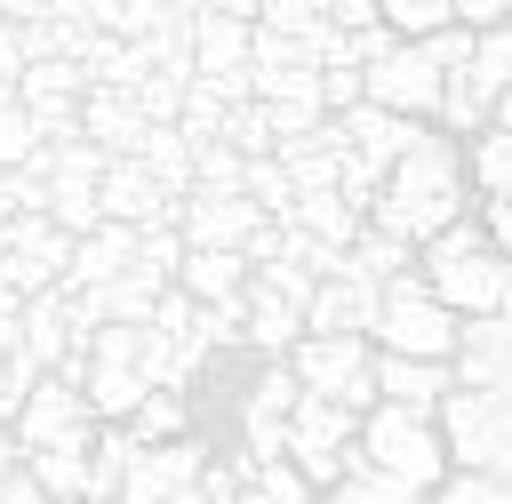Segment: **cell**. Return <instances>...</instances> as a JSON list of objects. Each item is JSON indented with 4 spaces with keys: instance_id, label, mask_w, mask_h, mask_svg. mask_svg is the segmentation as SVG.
<instances>
[{
    "instance_id": "30",
    "label": "cell",
    "mask_w": 512,
    "mask_h": 504,
    "mask_svg": "<svg viewBox=\"0 0 512 504\" xmlns=\"http://www.w3.org/2000/svg\"><path fill=\"white\" fill-rule=\"evenodd\" d=\"M472 88L480 96H504L512 88V24H488V32H472Z\"/></svg>"
},
{
    "instance_id": "48",
    "label": "cell",
    "mask_w": 512,
    "mask_h": 504,
    "mask_svg": "<svg viewBox=\"0 0 512 504\" xmlns=\"http://www.w3.org/2000/svg\"><path fill=\"white\" fill-rule=\"evenodd\" d=\"M480 232H488V248L512 264V200H488V224H480Z\"/></svg>"
},
{
    "instance_id": "23",
    "label": "cell",
    "mask_w": 512,
    "mask_h": 504,
    "mask_svg": "<svg viewBox=\"0 0 512 504\" xmlns=\"http://www.w3.org/2000/svg\"><path fill=\"white\" fill-rule=\"evenodd\" d=\"M80 72H88V88H128V96H136V80H144V48H136V40H112V32H88Z\"/></svg>"
},
{
    "instance_id": "50",
    "label": "cell",
    "mask_w": 512,
    "mask_h": 504,
    "mask_svg": "<svg viewBox=\"0 0 512 504\" xmlns=\"http://www.w3.org/2000/svg\"><path fill=\"white\" fill-rule=\"evenodd\" d=\"M16 72H24V40H16V24H0V80L16 88Z\"/></svg>"
},
{
    "instance_id": "41",
    "label": "cell",
    "mask_w": 512,
    "mask_h": 504,
    "mask_svg": "<svg viewBox=\"0 0 512 504\" xmlns=\"http://www.w3.org/2000/svg\"><path fill=\"white\" fill-rule=\"evenodd\" d=\"M320 16H328V0H256V24L264 32H304Z\"/></svg>"
},
{
    "instance_id": "44",
    "label": "cell",
    "mask_w": 512,
    "mask_h": 504,
    "mask_svg": "<svg viewBox=\"0 0 512 504\" xmlns=\"http://www.w3.org/2000/svg\"><path fill=\"white\" fill-rule=\"evenodd\" d=\"M320 104H328V112L368 104V96H360V64H320Z\"/></svg>"
},
{
    "instance_id": "42",
    "label": "cell",
    "mask_w": 512,
    "mask_h": 504,
    "mask_svg": "<svg viewBox=\"0 0 512 504\" xmlns=\"http://www.w3.org/2000/svg\"><path fill=\"white\" fill-rule=\"evenodd\" d=\"M416 48H424L440 72H464V64H472V32H464V24H440V32H424Z\"/></svg>"
},
{
    "instance_id": "33",
    "label": "cell",
    "mask_w": 512,
    "mask_h": 504,
    "mask_svg": "<svg viewBox=\"0 0 512 504\" xmlns=\"http://www.w3.org/2000/svg\"><path fill=\"white\" fill-rule=\"evenodd\" d=\"M48 216L80 240V232H96L104 224V208H96V184L88 176H48Z\"/></svg>"
},
{
    "instance_id": "35",
    "label": "cell",
    "mask_w": 512,
    "mask_h": 504,
    "mask_svg": "<svg viewBox=\"0 0 512 504\" xmlns=\"http://www.w3.org/2000/svg\"><path fill=\"white\" fill-rule=\"evenodd\" d=\"M232 504H312V480L280 456V464H256V472H248V488H240Z\"/></svg>"
},
{
    "instance_id": "13",
    "label": "cell",
    "mask_w": 512,
    "mask_h": 504,
    "mask_svg": "<svg viewBox=\"0 0 512 504\" xmlns=\"http://www.w3.org/2000/svg\"><path fill=\"white\" fill-rule=\"evenodd\" d=\"M376 328V288L352 280V272H328L312 296H304V336H368Z\"/></svg>"
},
{
    "instance_id": "36",
    "label": "cell",
    "mask_w": 512,
    "mask_h": 504,
    "mask_svg": "<svg viewBox=\"0 0 512 504\" xmlns=\"http://www.w3.org/2000/svg\"><path fill=\"white\" fill-rule=\"evenodd\" d=\"M176 264H184V232H176V224H144V232H136V272H144L152 288H168Z\"/></svg>"
},
{
    "instance_id": "2",
    "label": "cell",
    "mask_w": 512,
    "mask_h": 504,
    "mask_svg": "<svg viewBox=\"0 0 512 504\" xmlns=\"http://www.w3.org/2000/svg\"><path fill=\"white\" fill-rule=\"evenodd\" d=\"M352 448H360V464H376V472L408 480L416 496H424V488H440V472H448V448H440L432 416H416V408H392V400H376V408L360 416Z\"/></svg>"
},
{
    "instance_id": "9",
    "label": "cell",
    "mask_w": 512,
    "mask_h": 504,
    "mask_svg": "<svg viewBox=\"0 0 512 504\" xmlns=\"http://www.w3.org/2000/svg\"><path fill=\"white\" fill-rule=\"evenodd\" d=\"M8 432H16V448H80V440L96 432V416H88L80 384H64V376H40V384L16 400Z\"/></svg>"
},
{
    "instance_id": "8",
    "label": "cell",
    "mask_w": 512,
    "mask_h": 504,
    "mask_svg": "<svg viewBox=\"0 0 512 504\" xmlns=\"http://www.w3.org/2000/svg\"><path fill=\"white\" fill-rule=\"evenodd\" d=\"M360 96L384 104V112H400V120H424V112L440 104V64H432L416 40H392L376 64H360Z\"/></svg>"
},
{
    "instance_id": "40",
    "label": "cell",
    "mask_w": 512,
    "mask_h": 504,
    "mask_svg": "<svg viewBox=\"0 0 512 504\" xmlns=\"http://www.w3.org/2000/svg\"><path fill=\"white\" fill-rule=\"evenodd\" d=\"M40 152V136H32V112L24 104H0V168H24Z\"/></svg>"
},
{
    "instance_id": "45",
    "label": "cell",
    "mask_w": 512,
    "mask_h": 504,
    "mask_svg": "<svg viewBox=\"0 0 512 504\" xmlns=\"http://www.w3.org/2000/svg\"><path fill=\"white\" fill-rule=\"evenodd\" d=\"M32 384H40V368H32L24 352H8V360H0V432H8V416H16V400H24Z\"/></svg>"
},
{
    "instance_id": "55",
    "label": "cell",
    "mask_w": 512,
    "mask_h": 504,
    "mask_svg": "<svg viewBox=\"0 0 512 504\" xmlns=\"http://www.w3.org/2000/svg\"><path fill=\"white\" fill-rule=\"evenodd\" d=\"M504 24H512V0H504Z\"/></svg>"
},
{
    "instance_id": "54",
    "label": "cell",
    "mask_w": 512,
    "mask_h": 504,
    "mask_svg": "<svg viewBox=\"0 0 512 504\" xmlns=\"http://www.w3.org/2000/svg\"><path fill=\"white\" fill-rule=\"evenodd\" d=\"M488 128H512V88H504V96H488Z\"/></svg>"
},
{
    "instance_id": "31",
    "label": "cell",
    "mask_w": 512,
    "mask_h": 504,
    "mask_svg": "<svg viewBox=\"0 0 512 504\" xmlns=\"http://www.w3.org/2000/svg\"><path fill=\"white\" fill-rule=\"evenodd\" d=\"M464 176H472L488 200H512V128H480V144H472Z\"/></svg>"
},
{
    "instance_id": "21",
    "label": "cell",
    "mask_w": 512,
    "mask_h": 504,
    "mask_svg": "<svg viewBox=\"0 0 512 504\" xmlns=\"http://www.w3.org/2000/svg\"><path fill=\"white\" fill-rule=\"evenodd\" d=\"M144 392H152V384H144V368L88 360V376H80V400H88V416H104V424H128V408H136Z\"/></svg>"
},
{
    "instance_id": "46",
    "label": "cell",
    "mask_w": 512,
    "mask_h": 504,
    "mask_svg": "<svg viewBox=\"0 0 512 504\" xmlns=\"http://www.w3.org/2000/svg\"><path fill=\"white\" fill-rule=\"evenodd\" d=\"M448 24H464V32H488V24H504V0H448Z\"/></svg>"
},
{
    "instance_id": "27",
    "label": "cell",
    "mask_w": 512,
    "mask_h": 504,
    "mask_svg": "<svg viewBox=\"0 0 512 504\" xmlns=\"http://www.w3.org/2000/svg\"><path fill=\"white\" fill-rule=\"evenodd\" d=\"M128 432H136L144 448H160V440H184V432H192V408H184V392H160V384H152V392L128 408Z\"/></svg>"
},
{
    "instance_id": "52",
    "label": "cell",
    "mask_w": 512,
    "mask_h": 504,
    "mask_svg": "<svg viewBox=\"0 0 512 504\" xmlns=\"http://www.w3.org/2000/svg\"><path fill=\"white\" fill-rule=\"evenodd\" d=\"M216 16H240V24H256V0H208Z\"/></svg>"
},
{
    "instance_id": "16",
    "label": "cell",
    "mask_w": 512,
    "mask_h": 504,
    "mask_svg": "<svg viewBox=\"0 0 512 504\" xmlns=\"http://www.w3.org/2000/svg\"><path fill=\"white\" fill-rule=\"evenodd\" d=\"M224 72H248V24L200 8L192 16V80H224Z\"/></svg>"
},
{
    "instance_id": "17",
    "label": "cell",
    "mask_w": 512,
    "mask_h": 504,
    "mask_svg": "<svg viewBox=\"0 0 512 504\" xmlns=\"http://www.w3.org/2000/svg\"><path fill=\"white\" fill-rule=\"evenodd\" d=\"M280 224H288V232H304V240H320V248H352L368 216H360V208L328 184V192H296V208H288Z\"/></svg>"
},
{
    "instance_id": "15",
    "label": "cell",
    "mask_w": 512,
    "mask_h": 504,
    "mask_svg": "<svg viewBox=\"0 0 512 504\" xmlns=\"http://www.w3.org/2000/svg\"><path fill=\"white\" fill-rule=\"evenodd\" d=\"M376 400H392V408H416V416H432L448 392H456V368L448 360H400V352H376Z\"/></svg>"
},
{
    "instance_id": "29",
    "label": "cell",
    "mask_w": 512,
    "mask_h": 504,
    "mask_svg": "<svg viewBox=\"0 0 512 504\" xmlns=\"http://www.w3.org/2000/svg\"><path fill=\"white\" fill-rule=\"evenodd\" d=\"M312 504H416V488L392 480V472H376V464H352V472L328 480V496H312Z\"/></svg>"
},
{
    "instance_id": "5",
    "label": "cell",
    "mask_w": 512,
    "mask_h": 504,
    "mask_svg": "<svg viewBox=\"0 0 512 504\" xmlns=\"http://www.w3.org/2000/svg\"><path fill=\"white\" fill-rule=\"evenodd\" d=\"M376 352H368V336H296L288 344V376L312 392V400H336V408H352V416H368L376 408Z\"/></svg>"
},
{
    "instance_id": "39",
    "label": "cell",
    "mask_w": 512,
    "mask_h": 504,
    "mask_svg": "<svg viewBox=\"0 0 512 504\" xmlns=\"http://www.w3.org/2000/svg\"><path fill=\"white\" fill-rule=\"evenodd\" d=\"M376 16H384L400 40H424V32L448 24V0H376Z\"/></svg>"
},
{
    "instance_id": "32",
    "label": "cell",
    "mask_w": 512,
    "mask_h": 504,
    "mask_svg": "<svg viewBox=\"0 0 512 504\" xmlns=\"http://www.w3.org/2000/svg\"><path fill=\"white\" fill-rule=\"evenodd\" d=\"M240 192H248V208H256V216H272V224H280V216L296 208V184H288V168H280L272 152L240 168Z\"/></svg>"
},
{
    "instance_id": "11",
    "label": "cell",
    "mask_w": 512,
    "mask_h": 504,
    "mask_svg": "<svg viewBox=\"0 0 512 504\" xmlns=\"http://www.w3.org/2000/svg\"><path fill=\"white\" fill-rule=\"evenodd\" d=\"M456 384L472 392H496L512 376V312H488V320H456V352H448Z\"/></svg>"
},
{
    "instance_id": "18",
    "label": "cell",
    "mask_w": 512,
    "mask_h": 504,
    "mask_svg": "<svg viewBox=\"0 0 512 504\" xmlns=\"http://www.w3.org/2000/svg\"><path fill=\"white\" fill-rule=\"evenodd\" d=\"M176 288H184L192 304H232V296L248 288V256H240V248H184Z\"/></svg>"
},
{
    "instance_id": "34",
    "label": "cell",
    "mask_w": 512,
    "mask_h": 504,
    "mask_svg": "<svg viewBox=\"0 0 512 504\" xmlns=\"http://www.w3.org/2000/svg\"><path fill=\"white\" fill-rule=\"evenodd\" d=\"M432 112H440L456 136H480V128H488V96L472 88V72H440V104H432Z\"/></svg>"
},
{
    "instance_id": "14",
    "label": "cell",
    "mask_w": 512,
    "mask_h": 504,
    "mask_svg": "<svg viewBox=\"0 0 512 504\" xmlns=\"http://www.w3.org/2000/svg\"><path fill=\"white\" fill-rule=\"evenodd\" d=\"M144 112H136V96L128 88H88L80 96V136L104 152V160H136V144H144Z\"/></svg>"
},
{
    "instance_id": "43",
    "label": "cell",
    "mask_w": 512,
    "mask_h": 504,
    "mask_svg": "<svg viewBox=\"0 0 512 504\" xmlns=\"http://www.w3.org/2000/svg\"><path fill=\"white\" fill-rule=\"evenodd\" d=\"M432 504H504V480L496 472H456V480H440Z\"/></svg>"
},
{
    "instance_id": "26",
    "label": "cell",
    "mask_w": 512,
    "mask_h": 504,
    "mask_svg": "<svg viewBox=\"0 0 512 504\" xmlns=\"http://www.w3.org/2000/svg\"><path fill=\"white\" fill-rule=\"evenodd\" d=\"M136 160H144V176H152L160 192H192V144H184L176 128H144Z\"/></svg>"
},
{
    "instance_id": "51",
    "label": "cell",
    "mask_w": 512,
    "mask_h": 504,
    "mask_svg": "<svg viewBox=\"0 0 512 504\" xmlns=\"http://www.w3.org/2000/svg\"><path fill=\"white\" fill-rule=\"evenodd\" d=\"M16 312H24V296H8V288H0V360L16 352Z\"/></svg>"
},
{
    "instance_id": "20",
    "label": "cell",
    "mask_w": 512,
    "mask_h": 504,
    "mask_svg": "<svg viewBox=\"0 0 512 504\" xmlns=\"http://www.w3.org/2000/svg\"><path fill=\"white\" fill-rule=\"evenodd\" d=\"M80 96H88L80 56H40V64L16 72V104H24V112H40V104H80Z\"/></svg>"
},
{
    "instance_id": "25",
    "label": "cell",
    "mask_w": 512,
    "mask_h": 504,
    "mask_svg": "<svg viewBox=\"0 0 512 504\" xmlns=\"http://www.w3.org/2000/svg\"><path fill=\"white\" fill-rule=\"evenodd\" d=\"M296 400H304V384L288 376V360H264L256 384H248V400H240V424H288Z\"/></svg>"
},
{
    "instance_id": "38",
    "label": "cell",
    "mask_w": 512,
    "mask_h": 504,
    "mask_svg": "<svg viewBox=\"0 0 512 504\" xmlns=\"http://www.w3.org/2000/svg\"><path fill=\"white\" fill-rule=\"evenodd\" d=\"M240 168H248V160H240L232 144H200V152H192V192H240Z\"/></svg>"
},
{
    "instance_id": "4",
    "label": "cell",
    "mask_w": 512,
    "mask_h": 504,
    "mask_svg": "<svg viewBox=\"0 0 512 504\" xmlns=\"http://www.w3.org/2000/svg\"><path fill=\"white\" fill-rule=\"evenodd\" d=\"M368 336L400 360H448L456 352V312L424 288V272H400V280L376 288V328Z\"/></svg>"
},
{
    "instance_id": "12",
    "label": "cell",
    "mask_w": 512,
    "mask_h": 504,
    "mask_svg": "<svg viewBox=\"0 0 512 504\" xmlns=\"http://www.w3.org/2000/svg\"><path fill=\"white\" fill-rule=\"evenodd\" d=\"M256 224H264V216L248 208V192H184V208H176L184 248H240Z\"/></svg>"
},
{
    "instance_id": "6",
    "label": "cell",
    "mask_w": 512,
    "mask_h": 504,
    "mask_svg": "<svg viewBox=\"0 0 512 504\" xmlns=\"http://www.w3.org/2000/svg\"><path fill=\"white\" fill-rule=\"evenodd\" d=\"M352 432H360V416L352 408H336V400H296L288 408V464L312 480V488H328V480H344L352 464H360V448H352Z\"/></svg>"
},
{
    "instance_id": "19",
    "label": "cell",
    "mask_w": 512,
    "mask_h": 504,
    "mask_svg": "<svg viewBox=\"0 0 512 504\" xmlns=\"http://www.w3.org/2000/svg\"><path fill=\"white\" fill-rule=\"evenodd\" d=\"M240 336H248L256 352H288V344L304 336V312L280 304V296H264V288L248 280V288H240Z\"/></svg>"
},
{
    "instance_id": "7",
    "label": "cell",
    "mask_w": 512,
    "mask_h": 504,
    "mask_svg": "<svg viewBox=\"0 0 512 504\" xmlns=\"http://www.w3.org/2000/svg\"><path fill=\"white\" fill-rule=\"evenodd\" d=\"M424 288L456 312V320H488V312H512V264L496 248H472V256H448V264H424Z\"/></svg>"
},
{
    "instance_id": "49",
    "label": "cell",
    "mask_w": 512,
    "mask_h": 504,
    "mask_svg": "<svg viewBox=\"0 0 512 504\" xmlns=\"http://www.w3.org/2000/svg\"><path fill=\"white\" fill-rule=\"evenodd\" d=\"M0 504H48V496H40V480H32L24 464H16V472L0 480Z\"/></svg>"
},
{
    "instance_id": "53",
    "label": "cell",
    "mask_w": 512,
    "mask_h": 504,
    "mask_svg": "<svg viewBox=\"0 0 512 504\" xmlns=\"http://www.w3.org/2000/svg\"><path fill=\"white\" fill-rule=\"evenodd\" d=\"M16 464H24V448H16V432H0V480H8Z\"/></svg>"
},
{
    "instance_id": "10",
    "label": "cell",
    "mask_w": 512,
    "mask_h": 504,
    "mask_svg": "<svg viewBox=\"0 0 512 504\" xmlns=\"http://www.w3.org/2000/svg\"><path fill=\"white\" fill-rule=\"evenodd\" d=\"M96 208H104V224L144 232V224H176L184 192H160V184L144 176V160H104V176H96Z\"/></svg>"
},
{
    "instance_id": "37",
    "label": "cell",
    "mask_w": 512,
    "mask_h": 504,
    "mask_svg": "<svg viewBox=\"0 0 512 504\" xmlns=\"http://www.w3.org/2000/svg\"><path fill=\"white\" fill-rule=\"evenodd\" d=\"M216 144H232L240 160H264V152H272V120H264V104H256V96H248V104H232Z\"/></svg>"
},
{
    "instance_id": "1",
    "label": "cell",
    "mask_w": 512,
    "mask_h": 504,
    "mask_svg": "<svg viewBox=\"0 0 512 504\" xmlns=\"http://www.w3.org/2000/svg\"><path fill=\"white\" fill-rule=\"evenodd\" d=\"M464 184H472V176H464L456 144L424 128V136L384 168V184H376V200H368V224L392 232V240H408V248H424L440 224L464 216Z\"/></svg>"
},
{
    "instance_id": "3",
    "label": "cell",
    "mask_w": 512,
    "mask_h": 504,
    "mask_svg": "<svg viewBox=\"0 0 512 504\" xmlns=\"http://www.w3.org/2000/svg\"><path fill=\"white\" fill-rule=\"evenodd\" d=\"M432 432H440V448L456 456V472H512V400L504 392H472V384H456L440 408H432Z\"/></svg>"
},
{
    "instance_id": "24",
    "label": "cell",
    "mask_w": 512,
    "mask_h": 504,
    "mask_svg": "<svg viewBox=\"0 0 512 504\" xmlns=\"http://www.w3.org/2000/svg\"><path fill=\"white\" fill-rule=\"evenodd\" d=\"M408 264H416V248H408V240H392V232H376V224H360V240L344 248V272H352V280H368V288L400 280Z\"/></svg>"
},
{
    "instance_id": "22",
    "label": "cell",
    "mask_w": 512,
    "mask_h": 504,
    "mask_svg": "<svg viewBox=\"0 0 512 504\" xmlns=\"http://www.w3.org/2000/svg\"><path fill=\"white\" fill-rule=\"evenodd\" d=\"M24 472L48 504H88V440L80 448H24Z\"/></svg>"
},
{
    "instance_id": "47",
    "label": "cell",
    "mask_w": 512,
    "mask_h": 504,
    "mask_svg": "<svg viewBox=\"0 0 512 504\" xmlns=\"http://www.w3.org/2000/svg\"><path fill=\"white\" fill-rule=\"evenodd\" d=\"M328 24L336 32H360V24H384V16H376V0H328Z\"/></svg>"
},
{
    "instance_id": "28",
    "label": "cell",
    "mask_w": 512,
    "mask_h": 504,
    "mask_svg": "<svg viewBox=\"0 0 512 504\" xmlns=\"http://www.w3.org/2000/svg\"><path fill=\"white\" fill-rule=\"evenodd\" d=\"M8 248L32 256V264H48L56 280H64V264H72V232H64L56 216H16V224H8Z\"/></svg>"
}]
</instances>
